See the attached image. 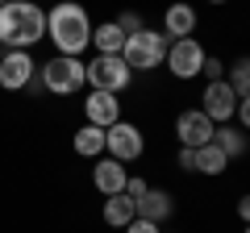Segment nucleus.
<instances>
[{
	"label": "nucleus",
	"mask_w": 250,
	"mask_h": 233,
	"mask_svg": "<svg viewBox=\"0 0 250 233\" xmlns=\"http://www.w3.org/2000/svg\"><path fill=\"white\" fill-rule=\"evenodd\" d=\"M205 46L196 42V38H179V42H171L167 46V58H163V63L171 67V75H175V79H196L200 75V67H205Z\"/></svg>",
	"instance_id": "nucleus-6"
},
{
	"label": "nucleus",
	"mask_w": 250,
	"mask_h": 233,
	"mask_svg": "<svg viewBox=\"0 0 250 233\" xmlns=\"http://www.w3.org/2000/svg\"><path fill=\"white\" fill-rule=\"evenodd\" d=\"M138 216V204L125 192H117V196H104V221L113 225V229H125V225Z\"/></svg>",
	"instance_id": "nucleus-15"
},
{
	"label": "nucleus",
	"mask_w": 250,
	"mask_h": 233,
	"mask_svg": "<svg viewBox=\"0 0 250 233\" xmlns=\"http://www.w3.org/2000/svg\"><path fill=\"white\" fill-rule=\"evenodd\" d=\"M138 216H146V221H154V225L171 221V216H175V196L163 192V188H146V196L138 200Z\"/></svg>",
	"instance_id": "nucleus-14"
},
{
	"label": "nucleus",
	"mask_w": 250,
	"mask_h": 233,
	"mask_svg": "<svg viewBox=\"0 0 250 233\" xmlns=\"http://www.w3.org/2000/svg\"><path fill=\"white\" fill-rule=\"evenodd\" d=\"M175 162H179V167H184V171H196V150H188V146H179Z\"/></svg>",
	"instance_id": "nucleus-25"
},
{
	"label": "nucleus",
	"mask_w": 250,
	"mask_h": 233,
	"mask_svg": "<svg viewBox=\"0 0 250 233\" xmlns=\"http://www.w3.org/2000/svg\"><path fill=\"white\" fill-rule=\"evenodd\" d=\"M142 129L138 125H129V121H117V125H108L104 129V150H108V158H117V162H134V158H142Z\"/></svg>",
	"instance_id": "nucleus-7"
},
{
	"label": "nucleus",
	"mask_w": 250,
	"mask_h": 233,
	"mask_svg": "<svg viewBox=\"0 0 250 233\" xmlns=\"http://www.w3.org/2000/svg\"><path fill=\"white\" fill-rule=\"evenodd\" d=\"M46 38L59 46V54H71L80 58V50L92 46V21H88V9L75 4V0H62L46 13Z\"/></svg>",
	"instance_id": "nucleus-1"
},
{
	"label": "nucleus",
	"mask_w": 250,
	"mask_h": 233,
	"mask_svg": "<svg viewBox=\"0 0 250 233\" xmlns=\"http://www.w3.org/2000/svg\"><path fill=\"white\" fill-rule=\"evenodd\" d=\"M225 83L238 92V100H242V96H250V54H242L238 63L229 67V79H225Z\"/></svg>",
	"instance_id": "nucleus-20"
},
{
	"label": "nucleus",
	"mask_w": 250,
	"mask_h": 233,
	"mask_svg": "<svg viewBox=\"0 0 250 233\" xmlns=\"http://www.w3.org/2000/svg\"><path fill=\"white\" fill-rule=\"evenodd\" d=\"M92 46H96V54H121L125 46V34L117 21H104V25H92Z\"/></svg>",
	"instance_id": "nucleus-16"
},
{
	"label": "nucleus",
	"mask_w": 250,
	"mask_h": 233,
	"mask_svg": "<svg viewBox=\"0 0 250 233\" xmlns=\"http://www.w3.org/2000/svg\"><path fill=\"white\" fill-rule=\"evenodd\" d=\"M213 142L221 146L225 158H242V154H246V134H242V129H233V125H217Z\"/></svg>",
	"instance_id": "nucleus-19"
},
{
	"label": "nucleus",
	"mask_w": 250,
	"mask_h": 233,
	"mask_svg": "<svg viewBox=\"0 0 250 233\" xmlns=\"http://www.w3.org/2000/svg\"><path fill=\"white\" fill-rule=\"evenodd\" d=\"M88 67V83H92V92H125L129 88V79H134V71L125 67V58L121 54H96L92 63H83Z\"/></svg>",
	"instance_id": "nucleus-5"
},
{
	"label": "nucleus",
	"mask_w": 250,
	"mask_h": 233,
	"mask_svg": "<svg viewBox=\"0 0 250 233\" xmlns=\"http://www.w3.org/2000/svg\"><path fill=\"white\" fill-rule=\"evenodd\" d=\"M200 75H208V83H213V79H225V63L208 54V58H205V67H200Z\"/></svg>",
	"instance_id": "nucleus-22"
},
{
	"label": "nucleus",
	"mask_w": 250,
	"mask_h": 233,
	"mask_svg": "<svg viewBox=\"0 0 250 233\" xmlns=\"http://www.w3.org/2000/svg\"><path fill=\"white\" fill-rule=\"evenodd\" d=\"M146 188H150V183H146V179H125V196L134 200V204H138V200L146 196Z\"/></svg>",
	"instance_id": "nucleus-24"
},
{
	"label": "nucleus",
	"mask_w": 250,
	"mask_h": 233,
	"mask_svg": "<svg viewBox=\"0 0 250 233\" xmlns=\"http://www.w3.org/2000/svg\"><path fill=\"white\" fill-rule=\"evenodd\" d=\"M34 71L38 63L29 58V50H4V58H0V88L4 92H21L34 83Z\"/></svg>",
	"instance_id": "nucleus-9"
},
{
	"label": "nucleus",
	"mask_w": 250,
	"mask_h": 233,
	"mask_svg": "<svg viewBox=\"0 0 250 233\" xmlns=\"http://www.w3.org/2000/svg\"><path fill=\"white\" fill-rule=\"evenodd\" d=\"M0 4H4V0H0Z\"/></svg>",
	"instance_id": "nucleus-30"
},
{
	"label": "nucleus",
	"mask_w": 250,
	"mask_h": 233,
	"mask_svg": "<svg viewBox=\"0 0 250 233\" xmlns=\"http://www.w3.org/2000/svg\"><path fill=\"white\" fill-rule=\"evenodd\" d=\"M46 34V13L34 0H4L0 4V42L9 50H29Z\"/></svg>",
	"instance_id": "nucleus-2"
},
{
	"label": "nucleus",
	"mask_w": 250,
	"mask_h": 233,
	"mask_svg": "<svg viewBox=\"0 0 250 233\" xmlns=\"http://www.w3.org/2000/svg\"><path fill=\"white\" fill-rule=\"evenodd\" d=\"M117 25H121V34H125V38H129V34H138V29H146L138 13H121V17H117Z\"/></svg>",
	"instance_id": "nucleus-21"
},
{
	"label": "nucleus",
	"mask_w": 250,
	"mask_h": 233,
	"mask_svg": "<svg viewBox=\"0 0 250 233\" xmlns=\"http://www.w3.org/2000/svg\"><path fill=\"white\" fill-rule=\"evenodd\" d=\"M125 233H163V225H154V221H146V216H134V221L125 225Z\"/></svg>",
	"instance_id": "nucleus-23"
},
{
	"label": "nucleus",
	"mask_w": 250,
	"mask_h": 233,
	"mask_svg": "<svg viewBox=\"0 0 250 233\" xmlns=\"http://www.w3.org/2000/svg\"><path fill=\"white\" fill-rule=\"evenodd\" d=\"M83 113H88V125L108 129V125L121 121V100H117L113 92H92V96L83 100Z\"/></svg>",
	"instance_id": "nucleus-12"
},
{
	"label": "nucleus",
	"mask_w": 250,
	"mask_h": 233,
	"mask_svg": "<svg viewBox=\"0 0 250 233\" xmlns=\"http://www.w3.org/2000/svg\"><path fill=\"white\" fill-rule=\"evenodd\" d=\"M196 9L192 4H184V0H175L167 13H163V38L167 42H179V38H192L196 34Z\"/></svg>",
	"instance_id": "nucleus-11"
},
{
	"label": "nucleus",
	"mask_w": 250,
	"mask_h": 233,
	"mask_svg": "<svg viewBox=\"0 0 250 233\" xmlns=\"http://www.w3.org/2000/svg\"><path fill=\"white\" fill-rule=\"evenodd\" d=\"M238 216H242V225H250V196L238 200Z\"/></svg>",
	"instance_id": "nucleus-27"
},
{
	"label": "nucleus",
	"mask_w": 250,
	"mask_h": 233,
	"mask_svg": "<svg viewBox=\"0 0 250 233\" xmlns=\"http://www.w3.org/2000/svg\"><path fill=\"white\" fill-rule=\"evenodd\" d=\"M233 116L242 121V129H250V96H242V100H238V113H233Z\"/></svg>",
	"instance_id": "nucleus-26"
},
{
	"label": "nucleus",
	"mask_w": 250,
	"mask_h": 233,
	"mask_svg": "<svg viewBox=\"0 0 250 233\" xmlns=\"http://www.w3.org/2000/svg\"><path fill=\"white\" fill-rule=\"evenodd\" d=\"M125 162H117V158H100L96 167H92V183H96V192L100 196H117V192H125Z\"/></svg>",
	"instance_id": "nucleus-13"
},
{
	"label": "nucleus",
	"mask_w": 250,
	"mask_h": 233,
	"mask_svg": "<svg viewBox=\"0 0 250 233\" xmlns=\"http://www.w3.org/2000/svg\"><path fill=\"white\" fill-rule=\"evenodd\" d=\"M167 38L154 34V29H138V34L125 38L121 46V58L129 71H150V67H163V58H167Z\"/></svg>",
	"instance_id": "nucleus-3"
},
{
	"label": "nucleus",
	"mask_w": 250,
	"mask_h": 233,
	"mask_svg": "<svg viewBox=\"0 0 250 233\" xmlns=\"http://www.w3.org/2000/svg\"><path fill=\"white\" fill-rule=\"evenodd\" d=\"M208 4H225V0H208Z\"/></svg>",
	"instance_id": "nucleus-28"
},
{
	"label": "nucleus",
	"mask_w": 250,
	"mask_h": 233,
	"mask_svg": "<svg viewBox=\"0 0 250 233\" xmlns=\"http://www.w3.org/2000/svg\"><path fill=\"white\" fill-rule=\"evenodd\" d=\"M213 134H217V125L200 113V108H184V113L175 116V137H179V146H188V150L213 142Z\"/></svg>",
	"instance_id": "nucleus-10"
},
{
	"label": "nucleus",
	"mask_w": 250,
	"mask_h": 233,
	"mask_svg": "<svg viewBox=\"0 0 250 233\" xmlns=\"http://www.w3.org/2000/svg\"><path fill=\"white\" fill-rule=\"evenodd\" d=\"M200 113H205L213 125H229L233 113H238V92H233L225 79H213L205 88V96H200Z\"/></svg>",
	"instance_id": "nucleus-8"
},
{
	"label": "nucleus",
	"mask_w": 250,
	"mask_h": 233,
	"mask_svg": "<svg viewBox=\"0 0 250 233\" xmlns=\"http://www.w3.org/2000/svg\"><path fill=\"white\" fill-rule=\"evenodd\" d=\"M242 233H250V225H246V229H242Z\"/></svg>",
	"instance_id": "nucleus-29"
},
{
	"label": "nucleus",
	"mask_w": 250,
	"mask_h": 233,
	"mask_svg": "<svg viewBox=\"0 0 250 233\" xmlns=\"http://www.w3.org/2000/svg\"><path fill=\"white\" fill-rule=\"evenodd\" d=\"M83 83H88V67L80 58H71V54H59V58L42 63V88L54 92V96H71Z\"/></svg>",
	"instance_id": "nucleus-4"
},
{
	"label": "nucleus",
	"mask_w": 250,
	"mask_h": 233,
	"mask_svg": "<svg viewBox=\"0 0 250 233\" xmlns=\"http://www.w3.org/2000/svg\"><path fill=\"white\" fill-rule=\"evenodd\" d=\"M75 154H80V158H100V154H104V129L100 125L75 129Z\"/></svg>",
	"instance_id": "nucleus-17"
},
{
	"label": "nucleus",
	"mask_w": 250,
	"mask_h": 233,
	"mask_svg": "<svg viewBox=\"0 0 250 233\" xmlns=\"http://www.w3.org/2000/svg\"><path fill=\"white\" fill-rule=\"evenodd\" d=\"M225 167H229V158L221 154V146H217V142L196 146V171H200V175H221Z\"/></svg>",
	"instance_id": "nucleus-18"
}]
</instances>
